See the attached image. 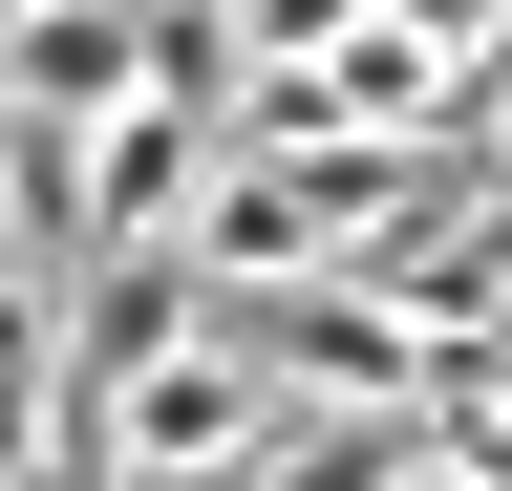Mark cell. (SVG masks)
<instances>
[{
	"label": "cell",
	"mask_w": 512,
	"mask_h": 491,
	"mask_svg": "<svg viewBox=\"0 0 512 491\" xmlns=\"http://www.w3.org/2000/svg\"><path fill=\"white\" fill-rule=\"evenodd\" d=\"M320 491H512V449L491 427H384V449H342Z\"/></svg>",
	"instance_id": "6da1fadb"
}]
</instances>
